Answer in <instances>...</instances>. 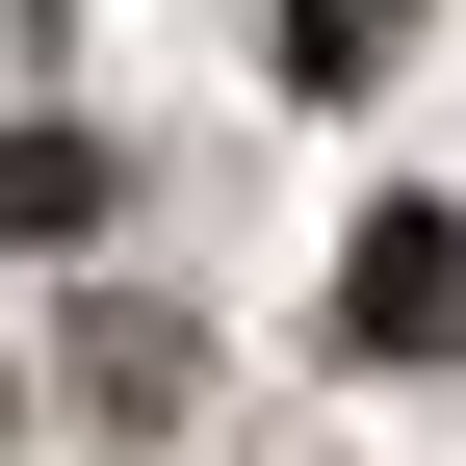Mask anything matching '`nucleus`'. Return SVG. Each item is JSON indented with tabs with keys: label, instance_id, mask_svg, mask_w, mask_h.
I'll return each mask as SVG.
<instances>
[{
	"label": "nucleus",
	"instance_id": "obj_3",
	"mask_svg": "<svg viewBox=\"0 0 466 466\" xmlns=\"http://www.w3.org/2000/svg\"><path fill=\"white\" fill-rule=\"evenodd\" d=\"M0 233H104V156L78 130H0Z\"/></svg>",
	"mask_w": 466,
	"mask_h": 466
},
{
	"label": "nucleus",
	"instance_id": "obj_2",
	"mask_svg": "<svg viewBox=\"0 0 466 466\" xmlns=\"http://www.w3.org/2000/svg\"><path fill=\"white\" fill-rule=\"evenodd\" d=\"M389 52H415V0H285V78H311V104H363Z\"/></svg>",
	"mask_w": 466,
	"mask_h": 466
},
{
	"label": "nucleus",
	"instance_id": "obj_1",
	"mask_svg": "<svg viewBox=\"0 0 466 466\" xmlns=\"http://www.w3.org/2000/svg\"><path fill=\"white\" fill-rule=\"evenodd\" d=\"M337 337H363V363H466V208H363Z\"/></svg>",
	"mask_w": 466,
	"mask_h": 466
}]
</instances>
